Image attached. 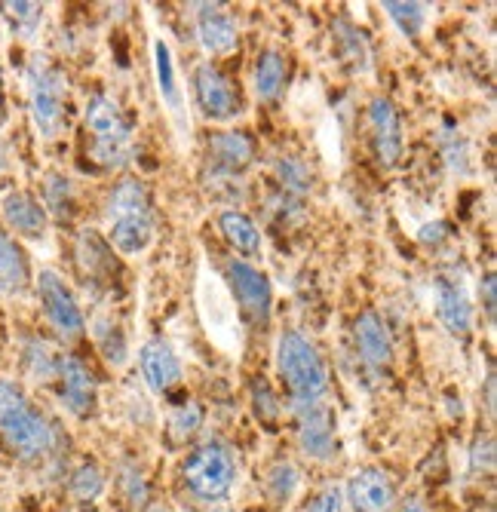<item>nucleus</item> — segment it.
Returning <instances> with one entry per match:
<instances>
[{
    "label": "nucleus",
    "mask_w": 497,
    "mask_h": 512,
    "mask_svg": "<svg viewBox=\"0 0 497 512\" xmlns=\"http://www.w3.org/2000/svg\"><path fill=\"white\" fill-rule=\"evenodd\" d=\"M396 512H427V506L421 503V497H409V500H402Z\"/></svg>",
    "instance_id": "obj_41"
},
{
    "label": "nucleus",
    "mask_w": 497,
    "mask_h": 512,
    "mask_svg": "<svg viewBox=\"0 0 497 512\" xmlns=\"http://www.w3.org/2000/svg\"><path fill=\"white\" fill-rule=\"evenodd\" d=\"M28 105L37 132L43 138H56L65 126V105H68L65 71L37 59L28 71Z\"/></svg>",
    "instance_id": "obj_5"
},
{
    "label": "nucleus",
    "mask_w": 497,
    "mask_h": 512,
    "mask_svg": "<svg viewBox=\"0 0 497 512\" xmlns=\"http://www.w3.org/2000/svg\"><path fill=\"white\" fill-rule=\"evenodd\" d=\"M151 512H169L166 506H151Z\"/></svg>",
    "instance_id": "obj_45"
},
{
    "label": "nucleus",
    "mask_w": 497,
    "mask_h": 512,
    "mask_svg": "<svg viewBox=\"0 0 497 512\" xmlns=\"http://www.w3.org/2000/svg\"><path fill=\"white\" fill-rule=\"evenodd\" d=\"M298 445L310 460H329L338 448L335 439V414L329 405L316 402L298 408Z\"/></svg>",
    "instance_id": "obj_10"
},
{
    "label": "nucleus",
    "mask_w": 497,
    "mask_h": 512,
    "mask_svg": "<svg viewBox=\"0 0 497 512\" xmlns=\"http://www.w3.org/2000/svg\"><path fill=\"white\" fill-rule=\"evenodd\" d=\"M93 335H96V344H99L102 356H105L111 365H123V362H126V338H123V332L117 329V325H114L111 319H99V322H96V329H93Z\"/></svg>",
    "instance_id": "obj_32"
},
{
    "label": "nucleus",
    "mask_w": 497,
    "mask_h": 512,
    "mask_svg": "<svg viewBox=\"0 0 497 512\" xmlns=\"http://www.w3.org/2000/svg\"><path fill=\"white\" fill-rule=\"evenodd\" d=\"M224 276H228V286L234 292V301L243 313V319L252 329H264L270 322V310H274V292H270V279L252 267L249 261L231 258L224 264Z\"/></svg>",
    "instance_id": "obj_6"
},
{
    "label": "nucleus",
    "mask_w": 497,
    "mask_h": 512,
    "mask_svg": "<svg viewBox=\"0 0 497 512\" xmlns=\"http://www.w3.org/2000/svg\"><path fill=\"white\" fill-rule=\"evenodd\" d=\"M0 439L19 460H40L56 445V427L13 381H0Z\"/></svg>",
    "instance_id": "obj_1"
},
{
    "label": "nucleus",
    "mask_w": 497,
    "mask_h": 512,
    "mask_svg": "<svg viewBox=\"0 0 497 512\" xmlns=\"http://www.w3.org/2000/svg\"><path fill=\"white\" fill-rule=\"evenodd\" d=\"M105 491V476L96 463H80L71 476V494L77 500H96Z\"/></svg>",
    "instance_id": "obj_34"
},
{
    "label": "nucleus",
    "mask_w": 497,
    "mask_h": 512,
    "mask_svg": "<svg viewBox=\"0 0 497 512\" xmlns=\"http://www.w3.org/2000/svg\"><path fill=\"white\" fill-rule=\"evenodd\" d=\"M203 427V408L197 402L178 405L166 421V439L172 448H185Z\"/></svg>",
    "instance_id": "obj_26"
},
{
    "label": "nucleus",
    "mask_w": 497,
    "mask_h": 512,
    "mask_svg": "<svg viewBox=\"0 0 497 512\" xmlns=\"http://www.w3.org/2000/svg\"><path fill=\"white\" fill-rule=\"evenodd\" d=\"M307 512H341V491L338 485H326L307 506Z\"/></svg>",
    "instance_id": "obj_39"
},
{
    "label": "nucleus",
    "mask_w": 497,
    "mask_h": 512,
    "mask_svg": "<svg viewBox=\"0 0 497 512\" xmlns=\"http://www.w3.org/2000/svg\"><path fill=\"white\" fill-rule=\"evenodd\" d=\"M286 77H289V65H286V56L280 50L258 53L255 68H252V86L258 92V99L274 102L286 86Z\"/></svg>",
    "instance_id": "obj_23"
},
{
    "label": "nucleus",
    "mask_w": 497,
    "mask_h": 512,
    "mask_svg": "<svg viewBox=\"0 0 497 512\" xmlns=\"http://www.w3.org/2000/svg\"><path fill=\"white\" fill-rule=\"evenodd\" d=\"M249 393H252V408H255V414H258V421H261L267 430H277L280 417H283V402H280V396L274 393V387H270V384L258 375V378L252 381Z\"/></svg>",
    "instance_id": "obj_29"
},
{
    "label": "nucleus",
    "mask_w": 497,
    "mask_h": 512,
    "mask_svg": "<svg viewBox=\"0 0 497 512\" xmlns=\"http://www.w3.org/2000/svg\"><path fill=\"white\" fill-rule=\"evenodd\" d=\"M237 482V460L221 442L194 448L182 463V488L200 503H221Z\"/></svg>",
    "instance_id": "obj_4"
},
{
    "label": "nucleus",
    "mask_w": 497,
    "mask_h": 512,
    "mask_svg": "<svg viewBox=\"0 0 497 512\" xmlns=\"http://www.w3.org/2000/svg\"><path fill=\"white\" fill-rule=\"evenodd\" d=\"M206 151H209V160L218 175L237 178L240 172H246L255 163V138L249 132H237V129L212 132L206 142Z\"/></svg>",
    "instance_id": "obj_15"
},
{
    "label": "nucleus",
    "mask_w": 497,
    "mask_h": 512,
    "mask_svg": "<svg viewBox=\"0 0 497 512\" xmlns=\"http://www.w3.org/2000/svg\"><path fill=\"white\" fill-rule=\"evenodd\" d=\"M56 387H59V399L62 405L74 414V417H89L96 408V378L93 371L86 368L83 359L62 353L59 371H56Z\"/></svg>",
    "instance_id": "obj_9"
},
{
    "label": "nucleus",
    "mask_w": 497,
    "mask_h": 512,
    "mask_svg": "<svg viewBox=\"0 0 497 512\" xmlns=\"http://www.w3.org/2000/svg\"><path fill=\"white\" fill-rule=\"evenodd\" d=\"M37 295H40L43 313H47L50 329L62 341L83 338V332H86L83 310H80L74 292L65 286V279L56 270H40V276H37Z\"/></svg>",
    "instance_id": "obj_7"
},
{
    "label": "nucleus",
    "mask_w": 497,
    "mask_h": 512,
    "mask_svg": "<svg viewBox=\"0 0 497 512\" xmlns=\"http://www.w3.org/2000/svg\"><path fill=\"white\" fill-rule=\"evenodd\" d=\"M59 362H62V353H56L43 338H28L22 344V368L34 381H56Z\"/></svg>",
    "instance_id": "obj_25"
},
{
    "label": "nucleus",
    "mask_w": 497,
    "mask_h": 512,
    "mask_svg": "<svg viewBox=\"0 0 497 512\" xmlns=\"http://www.w3.org/2000/svg\"><path fill=\"white\" fill-rule=\"evenodd\" d=\"M369 129H372V148H375V157L384 169H393L402 157V123H399V114L393 108L390 99L384 96H375L369 102Z\"/></svg>",
    "instance_id": "obj_11"
},
{
    "label": "nucleus",
    "mask_w": 497,
    "mask_h": 512,
    "mask_svg": "<svg viewBox=\"0 0 497 512\" xmlns=\"http://www.w3.org/2000/svg\"><path fill=\"white\" fill-rule=\"evenodd\" d=\"M0 212H4V221L16 230L19 237H43L47 234V209H43V203L28 194V191H13L4 197V203H0Z\"/></svg>",
    "instance_id": "obj_18"
},
{
    "label": "nucleus",
    "mask_w": 497,
    "mask_h": 512,
    "mask_svg": "<svg viewBox=\"0 0 497 512\" xmlns=\"http://www.w3.org/2000/svg\"><path fill=\"white\" fill-rule=\"evenodd\" d=\"M83 120H86L89 138H93L89 160L99 163L102 169H120L129 160V145H132V126L120 102L111 99L108 92H96V96H89L86 102Z\"/></svg>",
    "instance_id": "obj_3"
},
{
    "label": "nucleus",
    "mask_w": 497,
    "mask_h": 512,
    "mask_svg": "<svg viewBox=\"0 0 497 512\" xmlns=\"http://www.w3.org/2000/svg\"><path fill=\"white\" fill-rule=\"evenodd\" d=\"M7 169V151H4V145H0V172Z\"/></svg>",
    "instance_id": "obj_44"
},
{
    "label": "nucleus",
    "mask_w": 497,
    "mask_h": 512,
    "mask_svg": "<svg viewBox=\"0 0 497 512\" xmlns=\"http://www.w3.org/2000/svg\"><path fill=\"white\" fill-rule=\"evenodd\" d=\"M194 99L197 108L209 117V120H234L243 111V99H240V89L234 86V80L224 74L218 65L203 62L194 71Z\"/></svg>",
    "instance_id": "obj_8"
},
{
    "label": "nucleus",
    "mask_w": 497,
    "mask_h": 512,
    "mask_svg": "<svg viewBox=\"0 0 497 512\" xmlns=\"http://www.w3.org/2000/svg\"><path fill=\"white\" fill-rule=\"evenodd\" d=\"M347 500H350V506L356 512H393V506H396V485L378 467L356 470L350 485H347Z\"/></svg>",
    "instance_id": "obj_14"
},
{
    "label": "nucleus",
    "mask_w": 497,
    "mask_h": 512,
    "mask_svg": "<svg viewBox=\"0 0 497 512\" xmlns=\"http://www.w3.org/2000/svg\"><path fill=\"white\" fill-rule=\"evenodd\" d=\"M277 371L295 408L323 402L329 390V368L301 332H283L277 341Z\"/></svg>",
    "instance_id": "obj_2"
},
{
    "label": "nucleus",
    "mask_w": 497,
    "mask_h": 512,
    "mask_svg": "<svg viewBox=\"0 0 497 512\" xmlns=\"http://www.w3.org/2000/svg\"><path fill=\"white\" fill-rule=\"evenodd\" d=\"M470 470L473 473H482V476H491L494 473V439L485 433L473 442V451H470Z\"/></svg>",
    "instance_id": "obj_37"
},
{
    "label": "nucleus",
    "mask_w": 497,
    "mask_h": 512,
    "mask_svg": "<svg viewBox=\"0 0 497 512\" xmlns=\"http://www.w3.org/2000/svg\"><path fill=\"white\" fill-rule=\"evenodd\" d=\"M120 485H123V497H126V503H132V506H145V500H148V485H145L142 473L126 470V473H123V479H120Z\"/></svg>",
    "instance_id": "obj_38"
},
{
    "label": "nucleus",
    "mask_w": 497,
    "mask_h": 512,
    "mask_svg": "<svg viewBox=\"0 0 497 512\" xmlns=\"http://www.w3.org/2000/svg\"><path fill=\"white\" fill-rule=\"evenodd\" d=\"M482 289H485V310H488V319H494V276H491V273L482 279Z\"/></svg>",
    "instance_id": "obj_40"
},
{
    "label": "nucleus",
    "mask_w": 497,
    "mask_h": 512,
    "mask_svg": "<svg viewBox=\"0 0 497 512\" xmlns=\"http://www.w3.org/2000/svg\"><path fill=\"white\" fill-rule=\"evenodd\" d=\"M139 362H142V375H145V384L154 390V393H169L172 387L182 384V362L172 353V347L160 338L148 341L139 353Z\"/></svg>",
    "instance_id": "obj_17"
},
{
    "label": "nucleus",
    "mask_w": 497,
    "mask_h": 512,
    "mask_svg": "<svg viewBox=\"0 0 497 512\" xmlns=\"http://www.w3.org/2000/svg\"><path fill=\"white\" fill-rule=\"evenodd\" d=\"M218 230H221L224 243H228L240 255V261L261 255V230H258V224L246 212L224 209L218 215Z\"/></svg>",
    "instance_id": "obj_21"
},
{
    "label": "nucleus",
    "mask_w": 497,
    "mask_h": 512,
    "mask_svg": "<svg viewBox=\"0 0 497 512\" xmlns=\"http://www.w3.org/2000/svg\"><path fill=\"white\" fill-rule=\"evenodd\" d=\"M197 37L209 56H228L237 50V19L221 4H197Z\"/></svg>",
    "instance_id": "obj_13"
},
{
    "label": "nucleus",
    "mask_w": 497,
    "mask_h": 512,
    "mask_svg": "<svg viewBox=\"0 0 497 512\" xmlns=\"http://www.w3.org/2000/svg\"><path fill=\"white\" fill-rule=\"evenodd\" d=\"M77 267L80 273L96 286H108L114 273H117V261H114V249L96 234V230H83L77 240Z\"/></svg>",
    "instance_id": "obj_19"
},
{
    "label": "nucleus",
    "mask_w": 497,
    "mask_h": 512,
    "mask_svg": "<svg viewBox=\"0 0 497 512\" xmlns=\"http://www.w3.org/2000/svg\"><path fill=\"white\" fill-rule=\"evenodd\" d=\"M7 111V96H4V77H0V117Z\"/></svg>",
    "instance_id": "obj_43"
},
{
    "label": "nucleus",
    "mask_w": 497,
    "mask_h": 512,
    "mask_svg": "<svg viewBox=\"0 0 497 512\" xmlns=\"http://www.w3.org/2000/svg\"><path fill=\"white\" fill-rule=\"evenodd\" d=\"M335 43H338L341 59L350 62L356 71H366V68H369V46H366L363 31H356V28L347 25V22H338V25H335Z\"/></svg>",
    "instance_id": "obj_28"
},
{
    "label": "nucleus",
    "mask_w": 497,
    "mask_h": 512,
    "mask_svg": "<svg viewBox=\"0 0 497 512\" xmlns=\"http://www.w3.org/2000/svg\"><path fill=\"white\" fill-rule=\"evenodd\" d=\"M28 283H31L28 258H25L22 246L0 227V292L16 295V292L28 289Z\"/></svg>",
    "instance_id": "obj_22"
},
{
    "label": "nucleus",
    "mask_w": 497,
    "mask_h": 512,
    "mask_svg": "<svg viewBox=\"0 0 497 512\" xmlns=\"http://www.w3.org/2000/svg\"><path fill=\"white\" fill-rule=\"evenodd\" d=\"M111 249L120 255H142L154 240V215H123L108 221Z\"/></svg>",
    "instance_id": "obj_20"
},
{
    "label": "nucleus",
    "mask_w": 497,
    "mask_h": 512,
    "mask_svg": "<svg viewBox=\"0 0 497 512\" xmlns=\"http://www.w3.org/2000/svg\"><path fill=\"white\" fill-rule=\"evenodd\" d=\"M108 221L111 218H123V215H154L151 212V194L142 181L126 178L117 188L108 194V206H105Z\"/></svg>",
    "instance_id": "obj_24"
},
{
    "label": "nucleus",
    "mask_w": 497,
    "mask_h": 512,
    "mask_svg": "<svg viewBox=\"0 0 497 512\" xmlns=\"http://www.w3.org/2000/svg\"><path fill=\"white\" fill-rule=\"evenodd\" d=\"M353 338H356V350L363 356V362L375 371H384L393 365L396 350H393V338L387 322L375 313V310H363L353 322Z\"/></svg>",
    "instance_id": "obj_12"
},
{
    "label": "nucleus",
    "mask_w": 497,
    "mask_h": 512,
    "mask_svg": "<svg viewBox=\"0 0 497 512\" xmlns=\"http://www.w3.org/2000/svg\"><path fill=\"white\" fill-rule=\"evenodd\" d=\"M264 491H267L270 503H277V506L289 503L298 491V470L289 460H277L264 476Z\"/></svg>",
    "instance_id": "obj_27"
},
{
    "label": "nucleus",
    "mask_w": 497,
    "mask_h": 512,
    "mask_svg": "<svg viewBox=\"0 0 497 512\" xmlns=\"http://www.w3.org/2000/svg\"><path fill=\"white\" fill-rule=\"evenodd\" d=\"M43 209H50L56 218H71L74 215V184L65 175H50L43 181Z\"/></svg>",
    "instance_id": "obj_30"
},
{
    "label": "nucleus",
    "mask_w": 497,
    "mask_h": 512,
    "mask_svg": "<svg viewBox=\"0 0 497 512\" xmlns=\"http://www.w3.org/2000/svg\"><path fill=\"white\" fill-rule=\"evenodd\" d=\"M277 181L283 184V194H307L310 191V169L298 157H280L274 163Z\"/></svg>",
    "instance_id": "obj_31"
},
{
    "label": "nucleus",
    "mask_w": 497,
    "mask_h": 512,
    "mask_svg": "<svg viewBox=\"0 0 497 512\" xmlns=\"http://www.w3.org/2000/svg\"><path fill=\"white\" fill-rule=\"evenodd\" d=\"M154 56H157V80H160L163 99L172 105V111H178V83H175V71H172L169 46H166L163 40H157V43H154Z\"/></svg>",
    "instance_id": "obj_35"
},
{
    "label": "nucleus",
    "mask_w": 497,
    "mask_h": 512,
    "mask_svg": "<svg viewBox=\"0 0 497 512\" xmlns=\"http://www.w3.org/2000/svg\"><path fill=\"white\" fill-rule=\"evenodd\" d=\"M488 411L494 414V371L488 375Z\"/></svg>",
    "instance_id": "obj_42"
},
{
    "label": "nucleus",
    "mask_w": 497,
    "mask_h": 512,
    "mask_svg": "<svg viewBox=\"0 0 497 512\" xmlns=\"http://www.w3.org/2000/svg\"><path fill=\"white\" fill-rule=\"evenodd\" d=\"M384 10L405 37H418L424 31V22H427L424 4H396V0H390V4H384Z\"/></svg>",
    "instance_id": "obj_33"
},
{
    "label": "nucleus",
    "mask_w": 497,
    "mask_h": 512,
    "mask_svg": "<svg viewBox=\"0 0 497 512\" xmlns=\"http://www.w3.org/2000/svg\"><path fill=\"white\" fill-rule=\"evenodd\" d=\"M436 316L451 335H470L473 329V304L458 276H439L436 279Z\"/></svg>",
    "instance_id": "obj_16"
},
{
    "label": "nucleus",
    "mask_w": 497,
    "mask_h": 512,
    "mask_svg": "<svg viewBox=\"0 0 497 512\" xmlns=\"http://www.w3.org/2000/svg\"><path fill=\"white\" fill-rule=\"evenodd\" d=\"M4 16L25 34H31L37 28V22L43 19V7L40 4H4Z\"/></svg>",
    "instance_id": "obj_36"
}]
</instances>
